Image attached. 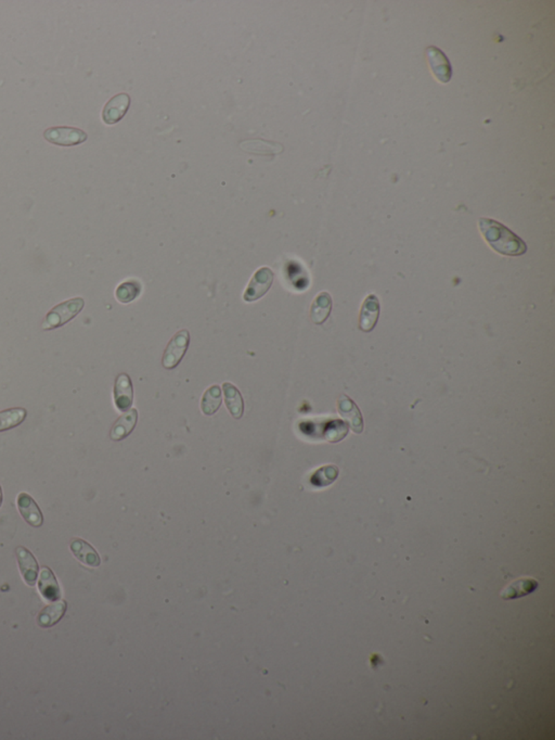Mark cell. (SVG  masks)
I'll use <instances>...</instances> for the list:
<instances>
[{
  "mask_svg": "<svg viewBox=\"0 0 555 740\" xmlns=\"http://www.w3.org/2000/svg\"><path fill=\"white\" fill-rule=\"evenodd\" d=\"M15 553L25 583L30 586L35 585L38 576V563L35 557L23 546H19L18 549H15Z\"/></svg>",
  "mask_w": 555,
  "mask_h": 740,
  "instance_id": "30bf717a",
  "label": "cell"
},
{
  "mask_svg": "<svg viewBox=\"0 0 555 740\" xmlns=\"http://www.w3.org/2000/svg\"><path fill=\"white\" fill-rule=\"evenodd\" d=\"M138 422V411L136 408L130 409L126 414L120 417L111 430L110 438L113 441H121L127 438L132 430L136 428Z\"/></svg>",
  "mask_w": 555,
  "mask_h": 740,
  "instance_id": "4fadbf2b",
  "label": "cell"
},
{
  "mask_svg": "<svg viewBox=\"0 0 555 740\" xmlns=\"http://www.w3.org/2000/svg\"><path fill=\"white\" fill-rule=\"evenodd\" d=\"M26 415L28 413L24 408H11L0 411V432L18 427L24 422Z\"/></svg>",
  "mask_w": 555,
  "mask_h": 740,
  "instance_id": "7402d4cb",
  "label": "cell"
},
{
  "mask_svg": "<svg viewBox=\"0 0 555 740\" xmlns=\"http://www.w3.org/2000/svg\"><path fill=\"white\" fill-rule=\"evenodd\" d=\"M478 225L486 241L499 255L520 257L527 252L525 242L501 223L483 217Z\"/></svg>",
  "mask_w": 555,
  "mask_h": 740,
  "instance_id": "6da1fadb",
  "label": "cell"
},
{
  "mask_svg": "<svg viewBox=\"0 0 555 740\" xmlns=\"http://www.w3.org/2000/svg\"><path fill=\"white\" fill-rule=\"evenodd\" d=\"M428 64L431 67L432 73L441 83H448L452 78V67L449 62L448 58L445 53L435 46H430L426 48Z\"/></svg>",
  "mask_w": 555,
  "mask_h": 740,
  "instance_id": "8992f818",
  "label": "cell"
},
{
  "mask_svg": "<svg viewBox=\"0 0 555 740\" xmlns=\"http://www.w3.org/2000/svg\"><path fill=\"white\" fill-rule=\"evenodd\" d=\"M190 344V334L188 330H182L173 336L170 343L167 344L162 365L164 368L174 369L180 364L184 354L187 353Z\"/></svg>",
  "mask_w": 555,
  "mask_h": 740,
  "instance_id": "5b68a950",
  "label": "cell"
},
{
  "mask_svg": "<svg viewBox=\"0 0 555 740\" xmlns=\"http://www.w3.org/2000/svg\"><path fill=\"white\" fill-rule=\"evenodd\" d=\"M130 96L128 94H118L107 101L103 110V120L105 124L113 125L120 122L127 113L130 107Z\"/></svg>",
  "mask_w": 555,
  "mask_h": 740,
  "instance_id": "52a82bcc",
  "label": "cell"
},
{
  "mask_svg": "<svg viewBox=\"0 0 555 740\" xmlns=\"http://www.w3.org/2000/svg\"><path fill=\"white\" fill-rule=\"evenodd\" d=\"M274 279V272L269 267H261L257 269L243 293V300L251 303L262 299L272 288Z\"/></svg>",
  "mask_w": 555,
  "mask_h": 740,
  "instance_id": "277c9868",
  "label": "cell"
},
{
  "mask_svg": "<svg viewBox=\"0 0 555 740\" xmlns=\"http://www.w3.org/2000/svg\"><path fill=\"white\" fill-rule=\"evenodd\" d=\"M319 474H322V479H319L318 481L315 482L316 486H326L331 484L336 479L337 476V470L336 467L328 466L322 467L320 470H318Z\"/></svg>",
  "mask_w": 555,
  "mask_h": 740,
  "instance_id": "cb8c5ba5",
  "label": "cell"
},
{
  "mask_svg": "<svg viewBox=\"0 0 555 740\" xmlns=\"http://www.w3.org/2000/svg\"><path fill=\"white\" fill-rule=\"evenodd\" d=\"M240 148L245 153L261 155H279L283 151L281 144L262 139L245 140L240 144Z\"/></svg>",
  "mask_w": 555,
  "mask_h": 740,
  "instance_id": "ac0fdd59",
  "label": "cell"
},
{
  "mask_svg": "<svg viewBox=\"0 0 555 740\" xmlns=\"http://www.w3.org/2000/svg\"><path fill=\"white\" fill-rule=\"evenodd\" d=\"M222 390H224L226 406L230 411V414L236 419H241L245 413V401L242 397L241 392L229 382H224L222 384Z\"/></svg>",
  "mask_w": 555,
  "mask_h": 740,
  "instance_id": "e0dca14e",
  "label": "cell"
},
{
  "mask_svg": "<svg viewBox=\"0 0 555 740\" xmlns=\"http://www.w3.org/2000/svg\"><path fill=\"white\" fill-rule=\"evenodd\" d=\"M84 307H85V302L82 298H74V299L69 300V301L62 302L60 304L53 307V309H50L48 314L46 315L45 320L43 322L44 329H55V328L63 326V325L67 324V322H70L73 318L78 316L82 312Z\"/></svg>",
  "mask_w": 555,
  "mask_h": 740,
  "instance_id": "7a4b0ae2",
  "label": "cell"
},
{
  "mask_svg": "<svg viewBox=\"0 0 555 740\" xmlns=\"http://www.w3.org/2000/svg\"><path fill=\"white\" fill-rule=\"evenodd\" d=\"M3 505V491H1V486H0V507Z\"/></svg>",
  "mask_w": 555,
  "mask_h": 740,
  "instance_id": "d4e9b609",
  "label": "cell"
},
{
  "mask_svg": "<svg viewBox=\"0 0 555 740\" xmlns=\"http://www.w3.org/2000/svg\"><path fill=\"white\" fill-rule=\"evenodd\" d=\"M65 610H67V603L64 601H59L47 605L38 614V626L44 628L55 626L64 616Z\"/></svg>",
  "mask_w": 555,
  "mask_h": 740,
  "instance_id": "d6986e66",
  "label": "cell"
},
{
  "mask_svg": "<svg viewBox=\"0 0 555 740\" xmlns=\"http://www.w3.org/2000/svg\"><path fill=\"white\" fill-rule=\"evenodd\" d=\"M380 313H381V307H380L378 297L376 294H370L361 307L360 317H359V328L361 332H372L378 324Z\"/></svg>",
  "mask_w": 555,
  "mask_h": 740,
  "instance_id": "ba28073f",
  "label": "cell"
},
{
  "mask_svg": "<svg viewBox=\"0 0 555 740\" xmlns=\"http://www.w3.org/2000/svg\"><path fill=\"white\" fill-rule=\"evenodd\" d=\"M44 138L53 145L60 147H74L88 139V135L82 130L69 126H55L44 132Z\"/></svg>",
  "mask_w": 555,
  "mask_h": 740,
  "instance_id": "3957f363",
  "label": "cell"
},
{
  "mask_svg": "<svg viewBox=\"0 0 555 740\" xmlns=\"http://www.w3.org/2000/svg\"><path fill=\"white\" fill-rule=\"evenodd\" d=\"M114 401L118 411H126L132 407L134 401V389L132 380L127 374L117 377L114 386Z\"/></svg>",
  "mask_w": 555,
  "mask_h": 740,
  "instance_id": "9c48e42d",
  "label": "cell"
},
{
  "mask_svg": "<svg viewBox=\"0 0 555 740\" xmlns=\"http://www.w3.org/2000/svg\"><path fill=\"white\" fill-rule=\"evenodd\" d=\"M18 507L21 516L28 524L35 528L42 526L44 522L43 514L36 501L28 494L21 493L19 495Z\"/></svg>",
  "mask_w": 555,
  "mask_h": 740,
  "instance_id": "7c38bea8",
  "label": "cell"
},
{
  "mask_svg": "<svg viewBox=\"0 0 555 740\" xmlns=\"http://www.w3.org/2000/svg\"><path fill=\"white\" fill-rule=\"evenodd\" d=\"M538 582L531 578H518L506 586L501 593L503 599H516L525 597L529 594L534 593L537 590Z\"/></svg>",
  "mask_w": 555,
  "mask_h": 740,
  "instance_id": "9a60e30c",
  "label": "cell"
},
{
  "mask_svg": "<svg viewBox=\"0 0 555 740\" xmlns=\"http://www.w3.org/2000/svg\"><path fill=\"white\" fill-rule=\"evenodd\" d=\"M332 311V298L328 292H320L310 307V318L316 325H322Z\"/></svg>",
  "mask_w": 555,
  "mask_h": 740,
  "instance_id": "2e32d148",
  "label": "cell"
},
{
  "mask_svg": "<svg viewBox=\"0 0 555 740\" xmlns=\"http://www.w3.org/2000/svg\"><path fill=\"white\" fill-rule=\"evenodd\" d=\"M70 547L75 558L78 559L86 566L97 568L101 565L99 553L88 542L84 541L82 538H74L71 542Z\"/></svg>",
  "mask_w": 555,
  "mask_h": 740,
  "instance_id": "8fae6325",
  "label": "cell"
},
{
  "mask_svg": "<svg viewBox=\"0 0 555 740\" xmlns=\"http://www.w3.org/2000/svg\"><path fill=\"white\" fill-rule=\"evenodd\" d=\"M339 411L342 416L349 422L355 432L360 433L362 431V418H361L360 411L349 397L344 395L340 399Z\"/></svg>",
  "mask_w": 555,
  "mask_h": 740,
  "instance_id": "ffe728a7",
  "label": "cell"
},
{
  "mask_svg": "<svg viewBox=\"0 0 555 740\" xmlns=\"http://www.w3.org/2000/svg\"><path fill=\"white\" fill-rule=\"evenodd\" d=\"M222 403V389H220V386H211L202 397V413L206 415V416H212L220 408Z\"/></svg>",
  "mask_w": 555,
  "mask_h": 740,
  "instance_id": "44dd1931",
  "label": "cell"
},
{
  "mask_svg": "<svg viewBox=\"0 0 555 740\" xmlns=\"http://www.w3.org/2000/svg\"><path fill=\"white\" fill-rule=\"evenodd\" d=\"M141 289V284L139 282H137V280H128V282H123L117 287L116 291H115V297H116L117 301L121 302L123 304H127V303H130V302L139 297Z\"/></svg>",
  "mask_w": 555,
  "mask_h": 740,
  "instance_id": "603a6c76",
  "label": "cell"
},
{
  "mask_svg": "<svg viewBox=\"0 0 555 740\" xmlns=\"http://www.w3.org/2000/svg\"><path fill=\"white\" fill-rule=\"evenodd\" d=\"M38 588L44 599L47 601H55L60 599V587H59L55 574L48 567H43L42 569Z\"/></svg>",
  "mask_w": 555,
  "mask_h": 740,
  "instance_id": "5bb4252c",
  "label": "cell"
}]
</instances>
